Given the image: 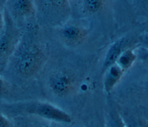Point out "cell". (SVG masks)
<instances>
[{
    "mask_svg": "<svg viewBox=\"0 0 148 127\" xmlns=\"http://www.w3.org/2000/svg\"><path fill=\"white\" fill-rule=\"evenodd\" d=\"M16 111L38 116L40 117L53 121L70 123L72 121L70 116L61 109L48 103L30 102L18 103L10 107Z\"/></svg>",
    "mask_w": 148,
    "mask_h": 127,
    "instance_id": "1",
    "label": "cell"
},
{
    "mask_svg": "<svg viewBox=\"0 0 148 127\" xmlns=\"http://www.w3.org/2000/svg\"><path fill=\"white\" fill-rule=\"evenodd\" d=\"M42 61V55L39 49L33 48L24 54L18 63V70L25 75L33 74L40 67Z\"/></svg>",
    "mask_w": 148,
    "mask_h": 127,
    "instance_id": "2",
    "label": "cell"
},
{
    "mask_svg": "<svg viewBox=\"0 0 148 127\" xmlns=\"http://www.w3.org/2000/svg\"><path fill=\"white\" fill-rule=\"evenodd\" d=\"M129 44L130 40L125 37L119 39L113 44L106 53L103 65V68H109L114 65L123 52L127 49L126 48Z\"/></svg>",
    "mask_w": 148,
    "mask_h": 127,
    "instance_id": "3",
    "label": "cell"
},
{
    "mask_svg": "<svg viewBox=\"0 0 148 127\" xmlns=\"http://www.w3.org/2000/svg\"><path fill=\"white\" fill-rule=\"evenodd\" d=\"M50 87L56 94L65 96L70 94L74 89V82L69 76H55L51 79Z\"/></svg>",
    "mask_w": 148,
    "mask_h": 127,
    "instance_id": "4",
    "label": "cell"
},
{
    "mask_svg": "<svg viewBox=\"0 0 148 127\" xmlns=\"http://www.w3.org/2000/svg\"><path fill=\"white\" fill-rule=\"evenodd\" d=\"M124 71L117 64L109 67L104 80V90L106 92L110 91L116 85L122 76Z\"/></svg>",
    "mask_w": 148,
    "mask_h": 127,
    "instance_id": "5",
    "label": "cell"
},
{
    "mask_svg": "<svg viewBox=\"0 0 148 127\" xmlns=\"http://www.w3.org/2000/svg\"><path fill=\"white\" fill-rule=\"evenodd\" d=\"M137 57V55L131 49H127L124 51L118 59L117 65L125 71L130 68Z\"/></svg>",
    "mask_w": 148,
    "mask_h": 127,
    "instance_id": "6",
    "label": "cell"
},
{
    "mask_svg": "<svg viewBox=\"0 0 148 127\" xmlns=\"http://www.w3.org/2000/svg\"><path fill=\"white\" fill-rule=\"evenodd\" d=\"M82 30L77 26H69L62 30V35L65 39L71 42H74L81 39L82 37Z\"/></svg>",
    "mask_w": 148,
    "mask_h": 127,
    "instance_id": "7",
    "label": "cell"
},
{
    "mask_svg": "<svg viewBox=\"0 0 148 127\" xmlns=\"http://www.w3.org/2000/svg\"><path fill=\"white\" fill-rule=\"evenodd\" d=\"M106 127H126V125L120 115L114 111L109 114Z\"/></svg>",
    "mask_w": 148,
    "mask_h": 127,
    "instance_id": "8",
    "label": "cell"
},
{
    "mask_svg": "<svg viewBox=\"0 0 148 127\" xmlns=\"http://www.w3.org/2000/svg\"><path fill=\"white\" fill-rule=\"evenodd\" d=\"M14 6L17 11L22 14H28L34 10L32 3L29 1H17L14 3Z\"/></svg>",
    "mask_w": 148,
    "mask_h": 127,
    "instance_id": "9",
    "label": "cell"
},
{
    "mask_svg": "<svg viewBox=\"0 0 148 127\" xmlns=\"http://www.w3.org/2000/svg\"><path fill=\"white\" fill-rule=\"evenodd\" d=\"M11 43V37L9 33L6 31L1 36V56L5 55L8 52Z\"/></svg>",
    "mask_w": 148,
    "mask_h": 127,
    "instance_id": "10",
    "label": "cell"
},
{
    "mask_svg": "<svg viewBox=\"0 0 148 127\" xmlns=\"http://www.w3.org/2000/svg\"><path fill=\"white\" fill-rule=\"evenodd\" d=\"M126 127H148V120L141 118H136L125 123Z\"/></svg>",
    "mask_w": 148,
    "mask_h": 127,
    "instance_id": "11",
    "label": "cell"
},
{
    "mask_svg": "<svg viewBox=\"0 0 148 127\" xmlns=\"http://www.w3.org/2000/svg\"><path fill=\"white\" fill-rule=\"evenodd\" d=\"M102 5V1L98 0L85 1V7L90 12L97 11Z\"/></svg>",
    "mask_w": 148,
    "mask_h": 127,
    "instance_id": "12",
    "label": "cell"
},
{
    "mask_svg": "<svg viewBox=\"0 0 148 127\" xmlns=\"http://www.w3.org/2000/svg\"><path fill=\"white\" fill-rule=\"evenodd\" d=\"M137 56L143 63L148 64V48L141 47L138 51Z\"/></svg>",
    "mask_w": 148,
    "mask_h": 127,
    "instance_id": "13",
    "label": "cell"
},
{
    "mask_svg": "<svg viewBox=\"0 0 148 127\" xmlns=\"http://www.w3.org/2000/svg\"><path fill=\"white\" fill-rule=\"evenodd\" d=\"M1 127H10L8 120L2 114L1 115Z\"/></svg>",
    "mask_w": 148,
    "mask_h": 127,
    "instance_id": "14",
    "label": "cell"
},
{
    "mask_svg": "<svg viewBox=\"0 0 148 127\" xmlns=\"http://www.w3.org/2000/svg\"><path fill=\"white\" fill-rule=\"evenodd\" d=\"M142 47L148 48V35L144 36L142 41Z\"/></svg>",
    "mask_w": 148,
    "mask_h": 127,
    "instance_id": "15",
    "label": "cell"
},
{
    "mask_svg": "<svg viewBox=\"0 0 148 127\" xmlns=\"http://www.w3.org/2000/svg\"><path fill=\"white\" fill-rule=\"evenodd\" d=\"M143 87H144V90H145V92L148 94V77L147 78L145 82H144Z\"/></svg>",
    "mask_w": 148,
    "mask_h": 127,
    "instance_id": "16",
    "label": "cell"
}]
</instances>
